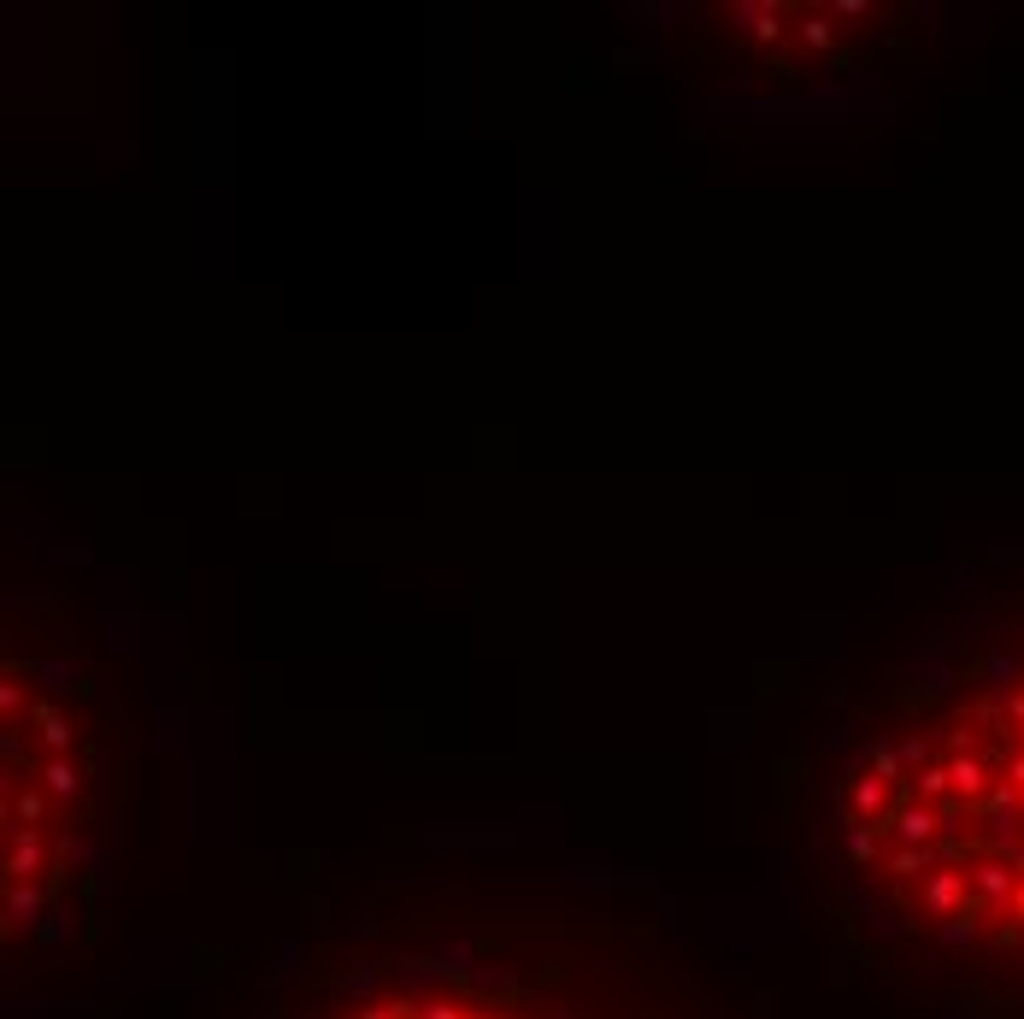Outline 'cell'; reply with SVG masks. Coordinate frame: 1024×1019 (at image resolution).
I'll return each mask as SVG.
<instances>
[{"instance_id":"obj_2","label":"cell","mask_w":1024,"mask_h":1019,"mask_svg":"<svg viewBox=\"0 0 1024 1019\" xmlns=\"http://www.w3.org/2000/svg\"><path fill=\"white\" fill-rule=\"evenodd\" d=\"M254 1019H778L672 908L607 879L394 872L277 954Z\"/></svg>"},{"instance_id":"obj_3","label":"cell","mask_w":1024,"mask_h":1019,"mask_svg":"<svg viewBox=\"0 0 1024 1019\" xmlns=\"http://www.w3.org/2000/svg\"><path fill=\"white\" fill-rule=\"evenodd\" d=\"M95 819L89 714L66 678L7 649V938H41L82 872Z\"/></svg>"},{"instance_id":"obj_1","label":"cell","mask_w":1024,"mask_h":1019,"mask_svg":"<svg viewBox=\"0 0 1024 1019\" xmlns=\"http://www.w3.org/2000/svg\"><path fill=\"white\" fill-rule=\"evenodd\" d=\"M801 778L812 866L877 961L1024 1019V554L836 683Z\"/></svg>"}]
</instances>
